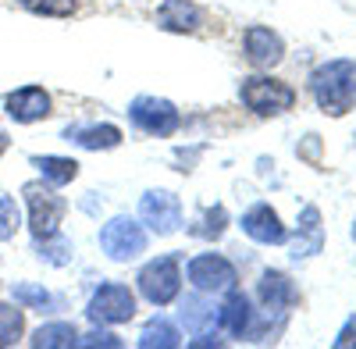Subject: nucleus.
Masks as SVG:
<instances>
[{
	"label": "nucleus",
	"mask_w": 356,
	"mask_h": 349,
	"mask_svg": "<svg viewBox=\"0 0 356 349\" xmlns=\"http://www.w3.org/2000/svg\"><path fill=\"white\" fill-rule=\"evenodd\" d=\"M310 93L317 100V107L332 118L356 111V61L335 57V61H324L310 72Z\"/></svg>",
	"instance_id": "nucleus-1"
},
{
	"label": "nucleus",
	"mask_w": 356,
	"mask_h": 349,
	"mask_svg": "<svg viewBox=\"0 0 356 349\" xmlns=\"http://www.w3.org/2000/svg\"><path fill=\"white\" fill-rule=\"evenodd\" d=\"M22 196H25V207H29V221L25 225H29V232H33V243L57 236L65 214H68V200L54 186H47L43 179L40 182H25Z\"/></svg>",
	"instance_id": "nucleus-2"
},
{
	"label": "nucleus",
	"mask_w": 356,
	"mask_h": 349,
	"mask_svg": "<svg viewBox=\"0 0 356 349\" xmlns=\"http://www.w3.org/2000/svg\"><path fill=\"white\" fill-rule=\"evenodd\" d=\"M136 285H139V296L150 307L175 303L182 296V260H178V253H164V257L146 260Z\"/></svg>",
	"instance_id": "nucleus-3"
},
{
	"label": "nucleus",
	"mask_w": 356,
	"mask_h": 349,
	"mask_svg": "<svg viewBox=\"0 0 356 349\" xmlns=\"http://www.w3.org/2000/svg\"><path fill=\"white\" fill-rule=\"evenodd\" d=\"M146 243H150V232L143 228V221H136L129 214H118L100 228V250L114 264H132V260H139L146 253Z\"/></svg>",
	"instance_id": "nucleus-4"
},
{
	"label": "nucleus",
	"mask_w": 356,
	"mask_h": 349,
	"mask_svg": "<svg viewBox=\"0 0 356 349\" xmlns=\"http://www.w3.org/2000/svg\"><path fill=\"white\" fill-rule=\"evenodd\" d=\"M239 100L246 111L260 114V118H275V114H289L296 107V90L271 75H250L239 86Z\"/></svg>",
	"instance_id": "nucleus-5"
},
{
	"label": "nucleus",
	"mask_w": 356,
	"mask_h": 349,
	"mask_svg": "<svg viewBox=\"0 0 356 349\" xmlns=\"http://www.w3.org/2000/svg\"><path fill=\"white\" fill-rule=\"evenodd\" d=\"M186 275L196 293H207V296H225L239 285V268L225 253H196L189 260Z\"/></svg>",
	"instance_id": "nucleus-6"
},
{
	"label": "nucleus",
	"mask_w": 356,
	"mask_h": 349,
	"mask_svg": "<svg viewBox=\"0 0 356 349\" xmlns=\"http://www.w3.org/2000/svg\"><path fill=\"white\" fill-rule=\"evenodd\" d=\"M86 317L93 325H104V328L125 325V321H132V317H136V293H132L129 285H122V282H104L97 293L89 296Z\"/></svg>",
	"instance_id": "nucleus-7"
},
{
	"label": "nucleus",
	"mask_w": 356,
	"mask_h": 349,
	"mask_svg": "<svg viewBox=\"0 0 356 349\" xmlns=\"http://www.w3.org/2000/svg\"><path fill=\"white\" fill-rule=\"evenodd\" d=\"M139 221L146 232H154V236L168 239L175 236L178 228H182V200L168 189H146L139 196Z\"/></svg>",
	"instance_id": "nucleus-8"
},
{
	"label": "nucleus",
	"mask_w": 356,
	"mask_h": 349,
	"mask_svg": "<svg viewBox=\"0 0 356 349\" xmlns=\"http://www.w3.org/2000/svg\"><path fill=\"white\" fill-rule=\"evenodd\" d=\"M129 122L146 136L168 139L182 129V114H178V107L164 97H136L129 104Z\"/></svg>",
	"instance_id": "nucleus-9"
},
{
	"label": "nucleus",
	"mask_w": 356,
	"mask_h": 349,
	"mask_svg": "<svg viewBox=\"0 0 356 349\" xmlns=\"http://www.w3.org/2000/svg\"><path fill=\"white\" fill-rule=\"evenodd\" d=\"M257 300H260V307H264V314H267V321L275 317V321L285 328L292 307L300 303V289H296V282H292L285 271L267 268V271L260 275V282H257Z\"/></svg>",
	"instance_id": "nucleus-10"
},
{
	"label": "nucleus",
	"mask_w": 356,
	"mask_h": 349,
	"mask_svg": "<svg viewBox=\"0 0 356 349\" xmlns=\"http://www.w3.org/2000/svg\"><path fill=\"white\" fill-rule=\"evenodd\" d=\"M4 114L15 125H36L54 114V97L43 86H18L4 97Z\"/></svg>",
	"instance_id": "nucleus-11"
},
{
	"label": "nucleus",
	"mask_w": 356,
	"mask_h": 349,
	"mask_svg": "<svg viewBox=\"0 0 356 349\" xmlns=\"http://www.w3.org/2000/svg\"><path fill=\"white\" fill-rule=\"evenodd\" d=\"M178 325L189 335H218L221 332V307L207 293H189L178 300Z\"/></svg>",
	"instance_id": "nucleus-12"
},
{
	"label": "nucleus",
	"mask_w": 356,
	"mask_h": 349,
	"mask_svg": "<svg viewBox=\"0 0 356 349\" xmlns=\"http://www.w3.org/2000/svg\"><path fill=\"white\" fill-rule=\"evenodd\" d=\"M239 228L260 246H285L289 243V228L282 225L278 211L271 207V203H264V200L253 203V207L239 218Z\"/></svg>",
	"instance_id": "nucleus-13"
},
{
	"label": "nucleus",
	"mask_w": 356,
	"mask_h": 349,
	"mask_svg": "<svg viewBox=\"0 0 356 349\" xmlns=\"http://www.w3.org/2000/svg\"><path fill=\"white\" fill-rule=\"evenodd\" d=\"M225 307H221V328L235 339H260V310H253V300L239 289L225 293Z\"/></svg>",
	"instance_id": "nucleus-14"
},
{
	"label": "nucleus",
	"mask_w": 356,
	"mask_h": 349,
	"mask_svg": "<svg viewBox=\"0 0 356 349\" xmlns=\"http://www.w3.org/2000/svg\"><path fill=\"white\" fill-rule=\"evenodd\" d=\"M243 50L253 68H275L285 61V40L271 25H250L243 33Z\"/></svg>",
	"instance_id": "nucleus-15"
},
{
	"label": "nucleus",
	"mask_w": 356,
	"mask_h": 349,
	"mask_svg": "<svg viewBox=\"0 0 356 349\" xmlns=\"http://www.w3.org/2000/svg\"><path fill=\"white\" fill-rule=\"evenodd\" d=\"M324 250V225H321V211L317 203H307L300 211V221H296V239H292V250L289 257L292 260H310Z\"/></svg>",
	"instance_id": "nucleus-16"
},
{
	"label": "nucleus",
	"mask_w": 356,
	"mask_h": 349,
	"mask_svg": "<svg viewBox=\"0 0 356 349\" xmlns=\"http://www.w3.org/2000/svg\"><path fill=\"white\" fill-rule=\"evenodd\" d=\"M157 25L164 33H196L203 25V8L196 0H161Z\"/></svg>",
	"instance_id": "nucleus-17"
},
{
	"label": "nucleus",
	"mask_w": 356,
	"mask_h": 349,
	"mask_svg": "<svg viewBox=\"0 0 356 349\" xmlns=\"http://www.w3.org/2000/svg\"><path fill=\"white\" fill-rule=\"evenodd\" d=\"M61 136L65 143H75L82 150H114L125 139L118 125H68Z\"/></svg>",
	"instance_id": "nucleus-18"
},
{
	"label": "nucleus",
	"mask_w": 356,
	"mask_h": 349,
	"mask_svg": "<svg viewBox=\"0 0 356 349\" xmlns=\"http://www.w3.org/2000/svg\"><path fill=\"white\" fill-rule=\"evenodd\" d=\"M29 164H33L40 171V179L54 189H65L79 179V161L75 157H57V154H33L29 157Z\"/></svg>",
	"instance_id": "nucleus-19"
},
{
	"label": "nucleus",
	"mask_w": 356,
	"mask_h": 349,
	"mask_svg": "<svg viewBox=\"0 0 356 349\" xmlns=\"http://www.w3.org/2000/svg\"><path fill=\"white\" fill-rule=\"evenodd\" d=\"M175 346H182V335H178L175 321H168L164 314L150 317V321L143 325V332H139V349H175Z\"/></svg>",
	"instance_id": "nucleus-20"
},
{
	"label": "nucleus",
	"mask_w": 356,
	"mask_h": 349,
	"mask_svg": "<svg viewBox=\"0 0 356 349\" xmlns=\"http://www.w3.org/2000/svg\"><path fill=\"white\" fill-rule=\"evenodd\" d=\"M75 339H79V328L72 321H47L33 332L29 346L33 349H72Z\"/></svg>",
	"instance_id": "nucleus-21"
},
{
	"label": "nucleus",
	"mask_w": 356,
	"mask_h": 349,
	"mask_svg": "<svg viewBox=\"0 0 356 349\" xmlns=\"http://www.w3.org/2000/svg\"><path fill=\"white\" fill-rule=\"evenodd\" d=\"M11 300L18 303V307H25V310H40V314H54L57 307V296L50 293V289H43V285H36V282H15L11 289Z\"/></svg>",
	"instance_id": "nucleus-22"
},
{
	"label": "nucleus",
	"mask_w": 356,
	"mask_h": 349,
	"mask_svg": "<svg viewBox=\"0 0 356 349\" xmlns=\"http://www.w3.org/2000/svg\"><path fill=\"white\" fill-rule=\"evenodd\" d=\"M36 257L43 260V264H50V268H68L72 257H75V246H72V239L65 236V232H57V236L36 243Z\"/></svg>",
	"instance_id": "nucleus-23"
},
{
	"label": "nucleus",
	"mask_w": 356,
	"mask_h": 349,
	"mask_svg": "<svg viewBox=\"0 0 356 349\" xmlns=\"http://www.w3.org/2000/svg\"><path fill=\"white\" fill-rule=\"evenodd\" d=\"M22 335H25V307L0 303V349L18 346Z\"/></svg>",
	"instance_id": "nucleus-24"
},
{
	"label": "nucleus",
	"mask_w": 356,
	"mask_h": 349,
	"mask_svg": "<svg viewBox=\"0 0 356 349\" xmlns=\"http://www.w3.org/2000/svg\"><path fill=\"white\" fill-rule=\"evenodd\" d=\"M225 228H228V211L221 207V203H214V207L203 211L200 225H193L189 232H193V236H200V239H221Z\"/></svg>",
	"instance_id": "nucleus-25"
},
{
	"label": "nucleus",
	"mask_w": 356,
	"mask_h": 349,
	"mask_svg": "<svg viewBox=\"0 0 356 349\" xmlns=\"http://www.w3.org/2000/svg\"><path fill=\"white\" fill-rule=\"evenodd\" d=\"M18 4L43 18H68L79 11V0H18Z\"/></svg>",
	"instance_id": "nucleus-26"
},
{
	"label": "nucleus",
	"mask_w": 356,
	"mask_h": 349,
	"mask_svg": "<svg viewBox=\"0 0 356 349\" xmlns=\"http://www.w3.org/2000/svg\"><path fill=\"white\" fill-rule=\"evenodd\" d=\"M22 228V211L15 196H0V243H11Z\"/></svg>",
	"instance_id": "nucleus-27"
},
{
	"label": "nucleus",
	"mask_w": 356,
	"mask_h": 349,
	"mask_svg": "<svg viewBox=\"0 0 356 349\" xmlns=\"http://www.w3.org/2000/svg\"><path fill=\"white\" fill-rule=\"evenodd\" d=\"M75 346H82V349H93V346H107V349H122L125 342L118 339L114 332H107L104 325H97V328L89 332V335H79V339H75Z\"/></svg>",
	"instance_id": "nucleus-28"
},
{
	"label": "nucleus",
	"mask_w": 356,
	"mask_h": 349,
	"mask_svg": "<svg viewBox=\"0 0 356 349\" xmlns=\"http://www.w3.org/2000/svg\"><path fill=\"white\" fill-rule=\"evenodd\" d=\"M332 346H335V349H356V314L339 328V335H335Z\"/></svg>",
	"instance_id": "nucleus-29"
},
{
	"label": "nucleus",
	"mask_w": 356,
	"mask_h": 349,
	"mask_svg": "<svg viewBox=\"0 0 356 349\" xmlns=\"http://www.w3.org/2000/svg\"><path fill=\"white\" fill-rule=\"evenodd\" d=\"M8 150H11V136H8V132H0V157H4Z\"/></svg>",
	"instance_id": "nucleus-30"
},
{
	"label": "nucleus",
	"mask_w": 356,
	"mask_h": 349,
	"mask_svg": "<svg viewBox=\"0 0 356 349\" xmlns=\"http://www.w3.org/2000/svg\"><path fill=\"white\" fill-rule=\"evenodd\" d=\"M353 243H356V218H353Z\"/></svg>",
	"instance_id": "nucleus-31"
},
{
	"label": "nucleus",
	"mask_w": 356,
	"mask_h": 349,
	"mask_svg": "<svg viewBox=\"0 0 356 349\" xmlns=\"http://www.w3.org/2000/svg\"><path fill=\"white\" fill-rule=\"evenodd\" d=\"M353 147H356V136H353Z\"/></svg>",
	"instance_id": "nucleus-32"
},
{
	"label": "nucleus",
	"mask_w": 356,
	"mask_h": 349,
	"mask_svg": "<svg viewBox=\"0 0 356 349\" xmlns=\"http://www.w3.org/2000/svg\"><path fill=\"white\" fill-rule=\"evenodd\" d=\"M0 289H4V285H0Z\"/></svg>",
	"instance_id": "nucleus-33"
}]
</instances>
